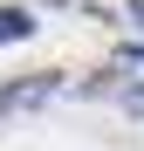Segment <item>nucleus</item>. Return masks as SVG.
I'll return each mask as SVG.
<instances>
[{
  "label": "nucleus",
  "instance_id": "f257e3e1",
  "mask_svg": "<svg viewBox=\"0 0 144 151\" xmlns=\"http://www.w3.org/2000/svg\"><path fill=\"white\" fill-rule=\"evenodd\" d=\"M34 35V14L28 7H0V41H28Z\"/></svg>",
  "mask_w": 144,
  "mask_h": 151
},
{
  "label": "nucleus",
  "instance_id": "f03ea898",
  "mask_svg": "<svg viewBox=\"0 0 144 151\" xmlns=\"http://www.w3.org/2000/svg\"><path fill=\"white\" fill-rule=\"evenodd\" d=\"M124 7H130V21H137V28H144V0H124Z\"/></svg>",
  "mask_w": 144,
  "mask_h": 151
},
{
  "label": "nucleus",
  "instance_id": "7ed1b4c3",
  "mask_svg": "<svg viewBox=\"0 0 144 151\" xmlns=\"http://www.w3.org/2000/svg\"><path fill=\"white\" fill-rule=\"evenodd\" d=\"M124 62H144V41H130V48H124Z\"/></svg>",
  "mask_w": 144,
  "mask_h": 151
},
{
  "label": "nucleus",
  "instance_id": "20e7f679",
  "mask_svg": "<svg viewBox=\"0 0 144 151\" xmlns=\"http://www.w3.org/2000/svg\"><path fill=\"white\" fill-rule=\"evenodd\" d=\"M124 103H130V110H144V83H137V89H130V96H124Z\"/></svg>",
  "mask_w": 144,
  "mask_h": 151
}]
</instances>
